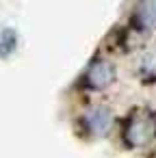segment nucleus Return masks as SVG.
<instances>
[{"label": "nucleus", "instance_id": "1", "mask_svg": "<svg viewBox=\"0 0 156 158\" xmlns=\"http://www.w3.org/2000/svg\"><path fill=\"white\" fill-rule=\"evenodd\" d=\"M126 141L134 147L145 145L154 134V121L150 117H132L126 126Z\"/></svg>", "mask_w": 156, "mask_h": 158}, {"label": "nucleus", "instance_id": "2", "mask_svg": "<svg viewBox=\"0 0 156 158\" xmlns=\"http://www.w3.org/2000/svg\"><path fill=\"white\" fill-rule=\"evenodd\" d=\"M85 80L91 89H104L115 80V67L108 61H93L85 74Z\"/></svg>", "mask_w": 156, "mask_h": 158}, {"label": "nucleus", "instance_id": "3", "mask_svg": "<svg viewBox=\"0 0 156 158\" xmlns=\"http://www.w3.org/2000/svg\"><path fill=\"white\" fill-rule=\"evenodd\" d=\"M134 22L141 31H152L156 28V0L141 2L134 11Z\"/></svg>", "mask_w": 156, "mask_h": 158}, {"label": "nucleus", "instance_id": "4", "mask_svg": "<svg viewBox=\"0 0 156 158\" xmlns=\"http://www.w3.org/2000/svg\"><path fill=\"white\" fill-rule=\"evenodd\" d=\"M85 119H87L89 130H91L93 134H98V136L106 134V132L111 130V123H113V117H111V113H108L106 108H95V110H91Z\"/></svg>", "mask_w": 156, "mask_h": 158}, {"label": "nucleus", "instance_id": "5", "mask_svg": "<svg viewBox=\"0 0 156 158\" xmlns=\"http://www.w3.org/2000/svg\"><path fill=\"white\" fill-rule=\"evenodd\" d=\"M18 46V33L13 28H5L0 33V59H7Z\"/></svg>", "mask_w": 156, "mask_h": 158}]
</instances>
